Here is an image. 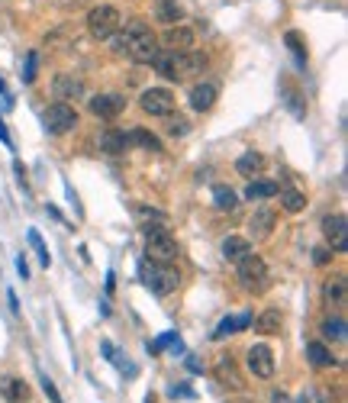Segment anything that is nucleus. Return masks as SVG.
Listing matches in <instances>:
<instances>
[{"instance_id": "412c9836", "label": "nucleus", "mask_w": 348, "mask_h": 403, "mask_svg": "<svg viewBox=\"0 0 348 403\" xmlns=\"http://www.w3.org/2000/svg\"><path fill=\"white\" fill-rule=\"evenodd\" d=\"M307 358H310V365H313V368H335V355L329 352L326 345H322V342H310L307 345Z\"/></svg>"}, {"instance_id": "39448f33", "label": "nucleus", "mask_w": 348, "mask_h": 403, "mask_svg": "<svg viewBox=\"0 0 348 403\" xmlns=\"http://www.w3.org/2000/svg\"><path fill=\"white\" fill-rule=\"evenodd\" d=\"M178 242H174V236L168 230H155V232H148L146 236V255H148V262H155V264H171L174 258H178Z\"/></svg>"}, {"instance_id": "b1692460", "label": "nucleus", "mask_w": 348, "mask_h": 403, "mask_svg": "<svg viewBox=\"0 0 348 403\" xmlns=\"http://www.w3.org/2000/svg\"><path fill=\"white\" fill-rule=\"evenodd\" d=\"M245 326H251V316H249V313H242V316H226V320L213 329V339H226L229 333H242Z\"/></svg>"}, {"instance_id": "5701e85b", "label": "nucleus", "mask_w": 348, "mask_h": 403, "mask_svg": "<svg viewBox=\"0 0 348 403\" xmlns=\"http://www.w3.org/2000/svg\"><path fill=\"white\" fill-rule=\"evenodd\" d=\"M251 323H255V329L261 335H274V333H281V326H284V316H281V310H265Z\"/></svg>"}, {"instance_id": "9d476101", "label": "nucleus", "mask_w": 348, "mask_h": 403, "mask_svg": "<svg viewBox=\"0 0 348 403\" xmlns=\"http://www.w3.org/2000/svg\"><path fill=\"white\" fill-rule=\"evenodd\" d=\"M126 110V97L123 94H97V97H91V113L100 119H113L119 117V113Z\"/></svg>"}, {"instance_id": "c9c22d12", "label": "nucleus", "mask_w": 348, "mask_h": 403, "mask_svg": "<svg viewBox=\"0 0 348 403\" xmlns=\"http://www.w3.org/2000/svg\"><path fill=\"white\" fill-rule=\"evenodd\" d=\"M23 81H36V52L26 55V71H23Z\"/></svg>"}, {"instance_id": "0eeeda50", "label": "nucleus", "mask_w": 348, "mask_h": 403, "mask_svg": "<svg viewBox=\"0 0 348 403\" xmlns=\"http://www.w3.org/2000/svg\"><path fill=\"white\" fill-rule=\"evenodd\" d=\"M236 264H239V281H242L249 291H261V287L268 284V264H265V258H258L255 252H249V255Z\"/></svg>"}, {"instance_id": "dca6fc26", "label": "nucleus", "mask_w": 348, "mask_h": 403, "mask_svg": "<svg viewBox=\"0 0 348 403\" xmlns=\"http://www.w3.org/2000/svg\"><path fill=\"white\" fill-rule=\"evenodd\" d=\"M216 84H210V81H203V84H197L194 91H190V107H194L197 113H207L210 107L216 104Z\"/></svg>"}, {"instance_id": "20e7f679", "label": "nucleus", "mask_w": 348, "mask_h": 403, "mask_svg": "<svg viewBox=\"0 0 348 403\" xmlns=\"http://www.w3.org/2000/svg\"><path fill=\"white\" fill-rule=\"evenodd\" d=\"M87 29H91L94 39H113L119 29V10L110 4H97L87 14Z\"/></svg>"}, {"instance_id": "2f4dec72", "label": "nucleus", "mask_w": 348, "mask_h": 403, "mask_svg": "<svg viewBox=\"0 0 348 403\" xmlns=\"http://www.w3.org/2000/svg\"><path fill=\"white\" fill-rule=\"evenodd\" d=\"M287 45H290V52L297 55L300 65H307V52H303V42H300V33H287Z\"/></svg>"}, {"instance_id": "ea45409f", "label": "nucleus", "mask_w": 348, "mask_h": 403, "mask_svg": "<svg viewBox=\"0 0 348 403\" xmlns=\"http://www.w3.org/2000/svg\"><path fill=\"white\" fill-rule=\"evenodd\" d=\"M326 258H329V252H326V249H316V262L322 264V262H326Z\"/></svg>"}, {"instance_id": "f8f14e48", "label": "nucleus", "mask_w": 348, "mask_h": 403, "mask_svg": "<svg viewBox=\"0 0 348 403\" xmlns=\"http://www.w3.org/2000/svg\"><path fill=\"white\" fill-rule=\"evenodd\" d=\"M249 368L255 377H271L274 375V352L268 345H251L249 348Z\"/></svg>"}, {"instance_id": "c85d7f7f", "label": "nucleus", "mask_w": 348, "mask_h": 403, "mask_svg": "<svg viewBox=\"0 0 348 403\" xmlns=\"http://www.w3.org/2000/svg\"><path fill=\"white\" fill-rule=\"evenodd\" d=\"M261 165H265V158H261V155H258V152H245V155H239V161H236V171L249 178V174H255Z\"/></svg>"}, {"instance_id": "6ab92c4d", "label": "nucleus", "mask_w": 348, "mask_h": 403, "mask_svg": "<svg viewBox=\"0 0 348 403\" xmlns=\"http://www.w3.org/2000/svg\"><path fill=\"white\" fill-rule=\"evenodd\" d=\"M97 146L104 149V152H110V155H119V152L129 149V136L119 132V129H104L100 132V139H97Z\"/></svg>"}, {"instance_id": "a878e982", "label": "nucleus", "mask_w": 348, "mask_h": 403, "mask_svg": "<svg viewBox=\"0 0 348 403\" xmlns=\"http://www.w3.org/2000/svg\"><path fill=\"white\" fill-rule=\"evenodd\" d=\"M281 207H284L287 213H300V210L307 207V197L300 194V190L287 188V190H281Z\"/></svg>"}, {"instance_id": "f257e3e1", "label": "nucleus", "mask_w": 348, "mask_h": 403, "mask_svg": "<svg viewBox=\"0 0 348 403\" xmlns=\"http://www.w3.org/2000/svg\"><path fill=\"white\" fill-rule=\"evenodd\" d=\"M110 42H113V52H116V55L133 58V62H139V65H152L161 52L155 33L142 20H129L126 29H116V36H113Z\"/></svg>"}, {"instance_id": "1a4fd4ad", "label": "nucleus", "mask_w": 348, "mask_h": 403, "mask_svg": "<svg viewBox=\"0 0 348 403\" xmlns=\"http://www.w3.org/2000/svg\"><path fill=\"white\" fill-rule=\"evenodd\" d=\"M322 236L329 239L335 252H348V220L342 213H332L322 220Z\"/></svg>"}, {"instance_id": "f704fd0d", "label": "nucleus", "mask_w": 348, "mask_h": 403, "mask_svg": "<svg viewBox=\"0 0 348 403\" xmlns=\"http://www.w3.org/2000/svg\"><path fill=\"white\" fill-rule=\"evenodd\" d=\"M174 342H178V335H174V333H168V335H161L158 342H152V345H148V352H161V348H165V345H174Z\"/></svg>"}, {"instance_id": "f3484780", "label": "nucleus", "mask_w": 348, "mask_h": 403, "mask_svg": "<svg viewBox=\"0 0 348 403\" xmlns=\"http://www.w3.org/2000/svg\"><path fill=\"white\" fill-rule=\"evenodd\" d=\"M274 222H278V216H274V210H255V216H251L249 230L255 239H268L274 232Z\"/></svg>"}, {"instance_id": "7c9ffc66", "label": "nucleus", "mask_w": 348, "mask_h": 403, "mask_svg": "<svg viewBox=\"0 0 348 403\" xmlns=\"http://www.w3.org/2000/svg\"><path fill=\"white\" fill-rule=\"evenodd\" d=\"M322 335H326V339H332V342H342V339H345V320H342V316L326 320V323H322Z\"/></svg>"}, {"instance_id": "cd10ccee", "label": "nucleus", "mask_w": 348, "mask_h": 403, "mask_svg": "<svg viewBox=\"0 0 348 403\" xmlns=\"http://www.w3.org/2000/svg\"><path fill=\"white\" fill-rule=\"evenodd\" d=\"M245 197H249V200H261V197H278V184H271V181H251L249 188H245Z\"/></svg>"}, {"instance_id": "a211bd4d", "label": "nucleus", "mask_w": 348, "mask_h": 403, "mask_svg": "<svg viewBox=\"0 0 348 403\" xmlns=\"http://www.w3.org/2000/svg\"><path fill=\"white\" fill-rule=\"evenodd\" d=\"M136 222H139L146 232L168 230V216L161 213V210H152V207H136Z\"/></svg>"}, {"instance_id": "2eb2a0df", "label": "nucleus", "mask_w": 348, "mask_h": 403, "mask_svg": "<svg viewBox=\"0 0 348 403\" xmlns=\"http://www.w3.org/2000/svg\"><path fill=\"white\" fill-rule=\"evenodd\" d=\"M52 94L62 97V104L68 97H81V94H84V81H81V77H75V75H58L55 81H52Z\"/></svg>"}, {"instance_id": "473e14b6", "label": "nucleus", "mask_w": 348, "mask_h": 403, "mask_svg": "<svg viewBox=\"0 0 348 403\" xmlns=\"http://www.w3.org/2000/svg\"><path fill=\"white\" fill-rule=\"evenodd\" d=\"M29 242H33V249L39 252V258H42V264H49L52 258H49V249H45V242H42V236L36 230H29Z\"/></svg>"}, {"instance_id": "e433bc0d", "label": "nucleus", "mask_w": 348, "mask_h": 403, "mask_svg": "<svg viewBox=\"0 0 348 403\" xmlns=\"http://www.w3.org/2000/svg\"><path fill=\"white\" fill-rule=\"evenodd\" d=\"M42 390H45V394L52 397V403H62V394H58V390H55V384H52L49 377H42Z\"/></svg>"}, {"instance_id": "f03ea898", "label": "nucleus", "mask_w": 348, "mask_h": 403, "mask_svg": "<svg viewBox=\"0 0 348 403\" xmlns=\"http://www.w3.org/2000/svg\"><path fill=\"white\" fill-rule=\"evenodd\" d=\"M152 65L161 77L181 84L187 77H194L197 71L207 68V55H200V52H158V58Z\"/></svg>"}, {"instance_id": "4be33fe9", "label": "nucleus", "mask_w": 348, "mask_h": 403, "mask_svg": "<svg viewBox=\"0 0 348 403\" xmlns=\"http://www.w3.org/2000/svg\"><path fill=\"white\" fill-rule=\"evenodd\" d=\"M322 297H326V303L345 306V300H348V291H345V274H335L332 281H326V287H322Z\"/></svg>"}, {"instance_id": "7ed1b4c3", "label": "nucleus", "mask_w": 348, "mask_h": 403, "mask_svg": "<svg viewBox=\"0 0 348 403\" xmlns=\"http://www.w3.org/2000/svg\"><path fill=\"white\" fill-rule=\"evenodd\" d=\"M139 278H142V284H146L152 294H158V297L174 294L178 291V284H181V274L174 272L171 264H155V262H142L139 264Z\"/></svg>"}, {"instance_id": "aec40b11", "label": "nucleus", "mask_w": 348, "mask_h": 403, "mask_svg": "<svg viewBox=\"0 0 348 403\" xmlns=\"http://www.w3.org/2000/svg\"><path fill=\"white\" fill-rule=\"evenodd\" d=\"M249 252H251L249 239H242V236H226L223 239V258L226 262H242Z\"/></svg>"}, {"instance_id": "58836bf2", "label": "nucleus", "mask_w": 348, "mask_h": 403, "mask_svg": "<svg viewBox=\"0 0 348 403\" xmlns=\"http://www.w3.org/2000/svg\"><path fill=\"white\" fill-rule=\"evenodd\" d=\"M16 272H20L23 278H26V274H29V268H26V262H23V258H16Z\"/></svg>"}, {"instance_id": "4468645a", "label": "nucleus", "mask_w": 348, "mask_h": 403, "mask_svg": "<svg viewBox=\"0 0 348 403\" xmlns=\"http://www.w3.org/2000/svg\"><path fill=\"white\" fill-rule=\"evenodd\" d=\"M213 375H216V381L223 384V387H232V390H242L245 387V381H242V375H239V368H236V362H232V358H219V362H216V368H213Z\"/></svg>"}, {"instance_id": "c756f323", "label": "nucleus", "mask_w": 348, "mask_h": 403, "mask_svg": "<svg viewBox=\"0 0 348 403\" xmlns=\"http://www.w3.org/2000/svg\"><path fill=\"white\" fill-rule=\"evenodd\" d=\"M4 390H7V400H13V403H23L29 397L26 381H20V377H7V381H4Z\"/></svg>"}, {"instance_id": "6e6552de", "label": "nucleus", "mask_w": 348, "mask_h": 403, "mask_svg": "<svg viewBox=\"0 0 348 403\" xmlns=\"http://www.w3.org/2000/svg\"><path fill=\"white\" fill-rule=\"evenodd\" d=\"M139 104L148 117H171L174 113V94L168 91V87H148V91L139 97Z\"/></svg>"}, {"instance_id": "423d86ee", "label": "nucleus", "mask_w": 348, "mask_h": 403, "mask_svg": "<svg viewBox=\"0 0 348 403\" xmlns=\"http://www.w3.org/2000/svg\"><path fill=\"white\" fill-rule=\"evenodd\" d=\"M42 126H45V132H52V136H65V132H71L77 126V110L71 104H52L49 110L42 113Z\"/></svg>"}, {"instance_id": "bb28decb", "label": "nucleus", "mask_w": 348, "mask_h": 403, "mask_svg": "<svg viewBox=\"0 0 348 403\" xmlns=\"http://www.w3.org/2000/svg\"><path fill=\"white\" fill-rule=\"evenodd\" d=\"M126 136H129V142H139V146L148 149V152H161V139L152 136L148 129H133V132H126Z\"/></svg>"}, {"instance_id": "ddd939ff", "label": "nucleus", "mask_w": 348, "mask_h": 403, "mask_svg": "<svg viewBox=\"0 0 348 403\" xmlns=\"http://www.w3.org/2000/svg\"><path fill=\"white\" fill-rule=\"evenodd\" d=\"M152 14H155V20L165 23V26H181V20H184V10L178 0H155Z\"/></svg>"}, {"instance_id": "393cba45", "label": "nucleus", "mask_w": 348, "mask_h": 403, "mask_svg": "<svg viewBox=\"0 0 348 403\" xmlns=\"http://www.w3.org/2000/svg\"><path fill=\"white\" fill-rule=\"evenodd\" d=\"M213 203L219 210H236L239 207V197H236V190H232V188H226V184H216V188H213Z\"/></svg>"}, {"instance_id": "4c0bfd02", "label": "nucleus", "mask_w": 348, "mask_h": 403, "mask_svg": "<svg viewBox=\"0 0 348 403\" xmlns=\"http://www.w3.org/2000/svg\"><path fill=\"white\" fill-rule=\"evenodd\" d=\"M0 142L7 149H13V142H10V132H7V126H4V119H0Z\"/></svg>"}, {"instance_id": "9b49d317", "label": "nucleus", "mask_w": 348, "mask_h": 403, "mask_svg": "<svg viewBox=\"0 0 348 403\" xmlns=\"http://www.w3.org/2000/svg\"><path fill=\"white\" fill-rule=\"evenodd\" d=\"M161 42L168 45V52H194V29L190 26H168V33L161 36Z\"/></svg>"}, {"instance_id": "72a5a7b5", "label": "nucleus", "mask_w": 348, "mask_h": 403, "mask_svg": "<svg viewBox=\"0 0 348 403\" xmlns=\"http://www.w3.org/2000/svg\"><path fill=\"white\" fill-rule=\"evenodd\" d=\"M187 129H190V126H187V119H184V117H171V119H168V132H171V136H187Z\"/></svg>"}]
</instances>
